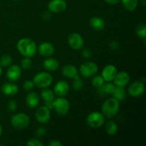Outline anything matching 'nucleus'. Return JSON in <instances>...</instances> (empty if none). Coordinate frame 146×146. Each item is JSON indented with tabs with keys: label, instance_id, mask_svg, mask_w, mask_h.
I'll use <instances>...</instances> for the list:
<instances>
[{
	"label": "nucleus",
	"instance_id": "1",
	"mask_svg": "<svg viewBox=\"0 0 146 146\" xmlns=\"http://www.w3.org/2000/svg\"><path fill=\"white\" fill-rule=\"evenodd\" d=\"M17 47L19 52L27 58L33 57L37 51L36 43L32 39L29 38H23L20 39L17 43Z\"/></svg>",
	"mask_w": 146,
	"mask_h": 146
},
{
	"label": "nucleus",
	"instance_id": "2",
	"mask_svg": "<svg viewBox=\"0 0 146 146\" xmlns=\"http://www.w3.org/2000/svg\"><path fill=\"white\" fill-rule=\"evenodd\" d=\"M120 108V101L115 98L107 99L101 107L102 114L104 116L111 118L118 113Z\"/></svg>",
	"mask_w": 146,
	"mask_h": 146
},
{
	"label": "nucleus",
	"instance_id": "3",
	"mask_svg": "<svg viewBox=\"0 0 146 146\" xmlns=\"http://www.w3.org/2000/svg\"><path fill=\"white\" fill-rule=\"evenodd\" d=\"M12 126L17 130H23L27 128L30 123V118L24 113L14 114L11 119Z\"/></svg>",
	"mask_w": 146,
	"mask_h": 146
},
{
	"label": "nucleus",
	"instance_id": "4",
	"mask_svg": "<svg viewBox=\"0 0 146 146\" xmlns=\"http://www.w3.org/2000/svg\"><path fill=\"white\" fill-rule=\"evenodd\" d=\"M34 86L40 88H46L53 82V77L48 72H40L33 78Z\"/></svg>",
	"mask_w": 146,
	"mask_h": 146
},
{
	"label": "nucleus",
	"instance_id": "5",
	"mask_svg": "<svg viewBox=\"0 0 146 146\" xmlns=\"http://www.w3.org/2000/svg\"><path fill=\"white\" fill-rule=\"evenodd\" d=\"M54 109L57 114L60 115H65L68 113L70 109V104L66 98L59 97L53 101Z\"/></svg>",
	"mask_w": 146,
	"mask_h": 146
},
{
	"label": "nucleus",
	"instance_id": "6",
	"mask_svg": "<svg viewBox=\"0 0 146 146\" xmlns=\"http://www.w3.org/2000/svg\"><path fill=\"white\" fill-rule=\"evenodd\" d=\"M104 122H105L104 115L98 111L91 112L86 118V123L88 125L94 128H98L102 126Z\"/></svg>",
	"mask_w": 146,
	"mask_h": 146
},
{
	"label": "nucleus",
	"instance_id": "7",
	"mask_svg": "<svg viewBox=\"0 0 146 146\" xmlns=\"http://www.w3.org/2000/svg\"><path fill=\"white\" fill-rule=\"evenodd\" d=\"M98 66L96 64L91 61H87L81 65L79 71L81 75L84 78H90L92 77L98 72Z\"/></svg>",
	"mask_w": 146,
	"mask_h": 146
},
{
	"label": "nucleus",
	"instance_id": "8",
	"mask_svg": "<svg viewBox=\"0 0 146 146\" xmlns=\"http://www.w3.org/2000/svg\"><path fill=\"white\" fill-rule=\"evenodd\" d=\"M68 43L71 48L74 50L81 49L84 46V41L82 36L78 33H72L68 37Z\"/></svg>",
	"mask_w": 146,
	"mask_h": 146
},
{
	"label": "nucleus",
	"instance_id": "9",
	"mask_svg": "<svg viewBox=\"0 0 146 146\" xmlns=\"http://www.w3.org/2000/svg\"><path fill=\"white\" fill-rule=\"evenodd\" d=\"M36 120L40 123H47L49 121L51 118V113L50 110L46 107L43 106L38 108L35 113Z\"/></svg>",
	"mask_w": 146,
	"mask_h": 146
},
{
	"label": "nucleus",
	"instance_id": "10",
	"mask_svg": "<svg viewBox=\"0 0 146 146\" xmlns=\"http://www.w3.org/2000/svg\"><path fill=\"white\" fill-rule=\"evenodd\" d=\"M129 95L132 97H139L145 92V85L142 81H135L128 88Z\"/></svg>",
	"mask_w": 146,
	"mask_h": 146
},
{
	"label": "nucleus",
	"instance_id": "11",
	"mask_svg": "<svg viewBox=\"0 0 146 146\" xmlns=\"http://www.w3.org/2000/svg\"><path fill=\"white\" fill-rule=\"evenodd\" d=\"M67 4L65 0H51L48 4V9L54 13H61L65 11Z\"/></svg>",
	"mask_w": 146,
	"mask_h": 146
},
{
	"label": "nucleus",
	"instance_id": "12",
	"mask_svg": "<svg viewBox=\"0 0 146 146\" xmlns=\"http://www.w3.org/2000/svg\"><path fill=\"white\" fill-rule=\"evenodd\" d=\"M117 73H118V71H117L116 67L115 66L109 64V65L106 66L104 68L102 74H101V76L104 78L105 81L111 82V81H113Z\"/></svg>",
	"mask_w": 146,
	"mask_h": 146
},
{
	"label": "nucleus",
	"instance_id": "13",
	"mask_svg": "<svg viewBox=\"0 0 146 146\" xmlns=\"http://www.w3.org/2000/svg\"><path fill=\"white\" fill-rule=\"evenodd\" d=\"M68 91H69V85L66 81L64 80L58 81L54 86V94L59 97L65 96L68 94Z\"/></svg>",
	"mask_w": 146,
	"mask_h": 146
},
{
	"label": "nucleus",
	"instance_id": "14",
	"mask_svg": "<svg viewBox=\"0 0 146 146\" xmlns=\"http://www.w3.org/2000/svg\"><path fill=\"white\" fill-rule=\"evenodd\" d=\"M130 81V76L125 71H121L117 73L116 76L113 79V84L115 86L125 87L128 85Z\"/></svg>",
	"mask_w": 146,
	"mask_h": 146
},
{
	"label": "nucleus",
	"instance_id": "15",
	"mask_svg": "<svg viewBox=\"0 0 146 146\" xmlns=\"http://www.w3.org/2000/svg\"><path fill=\"white\" fill-rule=\"evenodd\" d=\"M38 52L42 56L49 57L55 52V48L54 45L49 42H43L38 48Z\"/></svg>",
	"mask_w": 146,
	"mask_h": 146
},
{
	"label": "nucleus",
	"instance_id": "16",
	"mask_svg": "<svg viewBox=\"0 0 146 146\" xmlns=\"http://www.w3.org/2000/svg\"><path fill=\"white\" fill-rule=\"evenodd\" d=\"M21 75V67L18 65L11 66L7 69V77L9 81H17Z\"/></svg>",
	"mask_w": 146,
	"mask_h": 146
},
{
	"label": "nucleus",
	"instance_id": "17",
	"mask_svg": "<svg viewBox=\"0 0 146 146\" xmlns=\"http://www.w3.org/2000/svg\"><path fill=\"white\" fill-rule=\"evenodd\" d=\"M1 91L6 96H14L18 93L19 88L17 84L12 82H7L1 86Z\"/></svg>",
	"mask_w": 146,
	"mask_h": 146
},
{
	"label": "nucleus",
	"instance_id": "18",
	"mask_svg": "<svg viewBox=\"0 0 146 146\" xmlns=\"http://www.w3.org/2000/svg\"><path fill=\"white\" fill-rule=\"evenodd\" d=\"M115 86L114 84L111 82H108L106 84H104L101 87L98 88V94L100 96H105L107 95H111L113 94L114 91L115 89Z\"/></svg>",
	"mask_w": 146,
	"mask_h": 146
},
{
	"label": "nucleus",
	"instance_id": "19",
	"mask_svg": "<svg viewBox=\"0 0 146 146\" xmlns=\"http://www.w3.org/2000/svg\"><path fill=\"white\" fill-rule=\"evenodd\" d=\"M26 104L30 108H34L39 104V98L36 92L31 91L29 93L26 98Z\"/></svg>",
	"mask_w": 146,
	"mask_h": 146
},
{
	"label": "nucleus",
	"instance_id": "20",
	"mask_svg": "<svg viewBox=\"0 0 146 146\" xmlns=\"http://www.w3.org/2000/svg\"><path fill=\"white\" fill-rule=\"evenodd\" d=\"M90 25L91 28L96 31H102L106 26V22L102 18L99 17H94L90 19Z\"/></svg>",
	"mask_w": 146,
	"mask_h": 146
},
{
	"label": "nucleus",
	"instance_id": "21",
	"mask_svg": "<svg viewBox=\"0 0 146 146\" xmlns=\"http://www.w3.org/2000/svg\"><path fill=\"white\" fill-rule=\"evenodd\" d=\"M62 74L66 78H74L78 75V70L74 65H65L62 68Z\"/></svg>",
	"mask_w": 146,
	"mask_h": 146
},
{
	"label": "nucleus",
	"instance_id": "22",
	"mask_svg": "<svg viewBox=\"0 0 146 146\" xmlns=\"http://www.w3.org/2000/svg\"><path fill=\"white\" fill-rule=\"evenodd\" d=\"M43 65L45 69L49 71H54L59 68V62L58 60L54 58H48L45 59Z\"/></svg>",
	"mask_w": 146,
	"mask_h": 146
},
{
	"label": "nucleus",
	"instance_id": "23",
	"mask_svg": "<svg viewBox=\"0 0 146 146\" xmlns=\"http://www.w3.org/2000/svg\"><path fill=\"white\" fill-rule=\"evenodd\" d=\"M113 95V98H116L118 101H123L126 98V91L124 89V87L116 86Z\"/></svg>",
	"mask_w": 146,
	"mask_h": 146
},
{
	"label": "nucleus",
	"instance_id": "24",
	"mask_svg": "<svg viewBox=\"0 0 146 146\" xmlns=\"http://www.w3.org/2000/svg\"><path fill=\"white\" fill-rule=\"evenodd\" d=\"M125 9L129 11H133L138 7V0H121Z\"/></svg>",
	"mask_w": 146,
	"mask_h": 146
},
{
	"label": "nucleus",
	"instance_id": "25",
	"mask_svg": "<svg viewBox=\"0 0 146 146\" xmlns=\"http://www.w3.org/2000/svg\"><path fill=\"white\" fill-rule=\"evenodd\" d=\"M41 96L44 101H53L55 98V94L51 90L46 88L41 91Z\"/></svg>",
	"mask_w": 146,
	"mask_h": 146
},
{
	"label": "nucleus",
	"instance_id": "26",
	"mask_svg": "<svg viewBox=\"0 0 146 146\" xmlns=\"http://www.w3.org/2000/svg\"><path fill=\"white\" fill-rule=\"evenodd\" d=\"M118 127L117 124L113 121H110L106 125V131L110 135H114L118 132Z\"/></svg>",
	"mask_w": 146,
	"mask_h": 146
},
{
	"label": "nucleus",
	"instance_id": "27",
	"mask_svg": "<svg viewBox=\"0 0 146 146\" xmlns=\"http://www.w3.org/2000/svg\"><path fill=\"white\" fill-rule=\"evenodd\" d=\"M73 79H74V81H73V84H72L73 88L76 91H80V90L82 89L84 85V81H83V80L80 78L78 74L76 76L74 77Z\"/></svg>",
	"mask_w": 146,
	"mask_h": 146
},
{
	"label": "nucleus",
	"instance_id": "28",
	"mask_svg": "<svg viewBox=\"0 0 146 146\" xmlns=\"http://www.w3.org/2000/svg\"><path fill=\"white\" fill-rule=\"evenodd\" d=\"M104 82L105 81L101 76H94L91 80V84H92L93 86L96 88L101 87L104 84Z\"/></svg>",
	"mask_w": 146,
	"mask_h": 146
},
{
	"label": "nucleus",
	"instance_id": "29",
	"mask_svg": "<svg viewBox=\"0 0 146 146\" xmlns=\"http://www.w3.org/2000/svg\"><path fill=\"white\" fill-rule=\"evenodd\" d=\"M12 62V58L9 55H3L0 58V66L1 67H7L11 65Z\"/></svg>",
	"mask_w": 146,
	"mask_h": 146
},
{
	"label": "nucleus",
	"instance_id": "30",
	"mask_svg": "<svg viewBox=\"0 0 146 146\" xmlns=\"http://www.w3.org/2000/svg\"><path fill=\"white\" fill-rule=\"evenodd\" d=\"M135 33L140 38L145 39L146 37V27L145 24L138 25L135 29Z\"/></svg>",
	"mask_w": 146,
	"mask_h": 146
},
{
	"label": "nucleus",
	"instance_id": "31",
	"mask_svg": "<svg viewBox=\"0 0 146 146\" xmlns=\"http://www.w3.org/2000/svg\"><path fill=\"white\" fill-rule=\"evenodd\" d=\"M32 66V61L30 59V58H27L25 57L24 58H23L21 61V67L22 68L25 70L30 69Z\"/></svg>",
	"mask_w": 146,
	"mask_h": 146
},
{
	"label": "nucleus",
	"instance_id": "32",
	"mask_svg": "<svg viewBox=\"0 0 146 146\" xmlns=\"http://www.w3.org/2000/svg\"><path fill=\"white\" fill-rule=\"evenodd\" d=\"M17 108V104L15 101L14 100H10L7 104V109L9 111L13 113L16 111Z\"/></svg>",
	"mask_w": 146,
	"mask_h": 146
},
{
	"label": "nucleus",
	"instance_id": "33",
	"mask_svg": "<svg viewBox=\"0 0 146 146\" xmlns=\"http://www.w3.org/2000/svg\"><path fill=\"white\" fill-rule=\"evenodd\" d=\"M34 84L33 82V81L31 80H27V81H24V84H23V88H24L25 91H31L34 88Z\"/></svg>",
	"mask_w": 146,
	"mask_h": 146
},
{
	"label": "nucleus",
	"instance_id": "34",
	"mask_svg": "<svg viewBox=\"0 0 146 146\" xmlns=\"http://www.w3.org/2000/svg\"><path fill=\"white\" fill-rule=\"evenodd\" d=\"M27 146H43L44 143L37 139H30L28 142L27 143Z\"/></svg>",
	"mask_w": 146,
	"mask_h": 146
},
{
	"label": "nucleus",
	"instance_id": "35",
	"mask_svg": "<svg viewBox=\"0 0 146 146\" xmlns=\"http://www.w3.org/2000/svg\"><path fill=\"white\" fill-rule=\"evenodd\" d=\"M46 133V130L44 127H38V128H36L35 131V134L36 136L38 137H42L44 136Z\"/></svg>",
	"mask_w": 146,
	"mask_h": 146
},
{
	"label": "nucleus",
	"instance_id": "36",
	"mask_svg": "<svg viewBox=\"0 0 146 146\" xmlns=\"http://www.w3.org/2000/svg\"><path fill=\"white\" fill-rule=\"evenodd\" d=\"M81 56L84 58H90L92 56V52L89 48H84L81 51Z\"/></svg>",
	"mask_w": 146,
	"mask_h": 146
},
{
	"label": "nucleus",
	"instance_id": "37",
	"mask_svg": "<svg viewBox=\"0 0 146 146\" xmlns=\"http://www.w3.org/2000/svg\"><path fill=\"white\" fill-rule=\"evenodd\" d=\"M109 47L111 50H118L119 48V44H118V41H111L109 42Z\"/></svg>",
	"mask_w": 146,
	"mask_h": 146
},
{
	"label": "nucleus",
	"instance_id": "38",
	"mask_svg": "<svg viewBox=\"0 0 146 146\" xmlns=\"http://www.w3.org/2000/svg\"><path fill=\"white\" fill-rule=\"evenodd\" d=\"M48 145L49 146H61L62 145V143H61L60 141H57V140H53L51 142L48 143Z\"/></svg>",
	"mask_w": 146,
	"mask_h": 146
},
{
	"label": "nucleus",
	"instance_id": "39",
	"mask_svg": "<svg viewBox=\"0 0 146 146\" xmlns=\"http://www.w3.org/2000/svg\"><path fill=\"white\" fill-rule=\"evenodd\" d=\"M44 106H46L47 108H48L49 110L53 109V108H54V106H53V101H45Z\"/></svg>",
	"mask_w": 146,
	"mask_h": 146
},
{
	"label": "nucleus",
	"instance_id": "40",
	"mask_svg": "<svg viewBox=\"0 0 146 146\" xmlns=\"http://www.w3.org/2000/svg\"><path fill=\"white\" fill-rule=\"evenodd\" d=\"M106 3L111 4V5H115L121 1V0H104Z\"/></svg>",
	"mask_w": 146,
	"mask_h": 146
},
{
	"label": "nucleus",
	"instance_id": "41",
	"mask_svg": "<svg viewBox=\"0 0 146 146\" xmlns=\"http://www.w3.org/2000/svg\"><path fill=\"white\" fill-rule=\"evenodd\" d=\"M51 17V14H50L48 11H45V12L43 14V19L45 20H48V19H50Z\"/></svg>",
	"mask_w": 146,
	"mask_h": 146
},
{
	"label": "nucleus",
	"instance_id": "42",
	"mask_svg": "<svg viewBox=\"0 0 146 146\" xmlns=\"http://www.w3.org/2000/svg\"><path fill=\"white\" fill-rule=\"evenodd\" d=\"M1 134H2V127L0 125V136L1 135Z\"/></svg>",
	"mask_w": 146,
	"mask_h": 146
},
{
	"label": "nucleus",
	"instance_id": "43",
	"mask_svg": "<svg viewBox=\"0 0 146 146\" xmlns=\"http://www.w3.org/2000/svg\"><path fill=\"white\" fill-rule=\"evenodd\" d=\"M142 3H143V5L145 6L146 5V0H142Z\"/></svg>",
	"mask_w": 146,
	"mask_h": 146
},
{
	"label": "nucleus",
	"instance_id": "44",
	"mask_svg": "<svg viewBox=\"0 0 146 146\" xmlns=\"http://www.w3.org/2000/svg\"><path fill=\"white\" fill-rule=\"evenodd\" d=\"M1 74H2V67L0 66V76H1Z\"/></svg>",
	"mask_w": 146,
	"mask_h": 146
},
{
	"label": "nucleus",
	"instance_id": "45",
	"mask_svg": "<svg viewBox=\"0 0 146 146\" xmlns=\"http://www.w3.org/2000/svg\"><path fill=\"white\" fill-rule=\"evenodd\" d=\"M12 1H19V0H12Z\"/></svg>",
	"mask_w": 146,
	"mask_h": 146
}]
</instances>
